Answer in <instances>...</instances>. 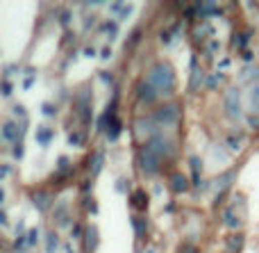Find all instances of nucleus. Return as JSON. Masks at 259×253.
Masks as SVG:
<instances>
[{"instance_id": "nucleus-1", "label": "nucleus", "mask_w": 259, "mask_h": 253, "mask_svg": "<svg viewBox=\"0 0 259 253\" xmlns=\"http://www.w3.org/2000/svg\"><path fill=\"white\" fill-rule=\"evenodd\" d=\"M146 80L155 87L159 96H170L175 91V71L168 62H157L155 66L148 71Z\"/></svg>"}, {"instance_id": "nucleus-2", "label": "nucleus", "mask_w": 259, "mask_h": 253, "mask_svg": "<svg viewBox=\"0 0 259 253\" xmlns=\"http://www.w3.org/2000/svg\"><path fill=\"white\" fill-rule=\"evenodd\" d=\"M180 117H182V112H180V105L178 103H166V105H159L150 119L159 128H175L180 123Z\"/></svg>"}, {"instance_id": "nucleus-3", "label": "nucleus", "mask_w": 259, "mask_h": 253, "mask_svg": "<svg viewBox=\"0 0 259 253\" xmlns=\"http://www.w3.org/2000/svg\"><path fill=\"white\" fill-rule=\"evenodd\" d=\"M223 110L230 119H234V121L243 117L241 91H239V87H228V91H225V96H223Z\"/></svg>"}, {"instance_id": "nucleus-4", "label": "nucleus", "mask_w": 259, "mask_h": 253, "mask_svg": "<svg viewBox=\"0 0 259 253\" xmlns=\"http://www.w3.org/2000/svg\"><path fill=\"white\" fill-rule=\"evenodd\" d=\"M137 160H139V169H141L143 173H148V176H152V173H157L161 169V158L152 153L148 146H143V149L139 151Z\"/></svg>"}, {"instance_id": "nucleus-5", "label": "nucleus", "mask_w": 259, "mask_h": 253, "mask_svg": "<svg viewBox=\"0 0 259 253\" xmlns=\"http://www.w3.org/2000/svg\"><path fill=\"white\" fill-rule=\"evenodd\" d=\"M148 149L152 151L155 155H159L161 160L164 158H170V155L175 153V146H173V141L168 139V137H164V135H157V137H152L150 141H148Z\"/></svg>"}, {"instance_id": "nucleus-6", "label": "nucleus", "mask_w": 259, "mask_h": 253, "mask_svg": "<svg viewBox=\"0 0 259 253\" xmlns=\"http://www.w3.org/2000/svg\"><path fill=\"white\" fill-rule=\"evenodd\" d=\"M157 123L152 119H139L134 123V135H137L139 141H150L152 137H157V130H155Z\"/></svg>"}, {"instance_id": "nucleus-7", "label": "nucleus", "mask_w": 259, "mask_h": 253, "mask_svg": "<svg viewBox=\"0 0 259 253\" xmlns=\"http://www.w3.org/2000/svg\"><path fill=\"white\" fill-rule=\"evenodd\" d=\"M91 100H94V96H91L89 89H82L80 94H77V114H80V119L84 121V126L91 123Z\"/></svg>"}, {"instance_id": "nucleus-8", "label": "nucleus", "mask_w": 259, "mask_h": 253, "mask_svg": "<svg viewBox=\"0 0 259 253\" xmlns=\"http://www.w3.org/2000/svg\"><path fill=\"white\" fill-rule=\"evenodd\" d=\"M23 128L25 123H14V121H5L3 128H0V139L7 141V144H14V141H21V135H23Z\"/></svg>"}, {"instance_id": "nucleus-9", "label": "nucleus", "mask_w": 259, "mask_h": 253, "mask_svg": "<svg viewBox=\"0 0 259 253\" xmlns=\"http://www.w3.org/2000/svg\"><path fill=\"white\" fill-rule=\"evenodd\" d=\"M234 178H237V171H234V169H232V171H228V173H223V176L216 178L214 185H211V192H214V196H219V199H221V194H223V192L228 190L230 185H232Z\"/></svg>"}, {"instance_id": "nucleus-10", "label": "nucleus", "mask_w": 259, "mask_h": 253, "mask_svg": "<svg viewBox=\"0 0 259 253\" xmlns=\"http://www.w3.org/2000/svg\"><path fill=\"white\" fill-rule=\"evenodd\" d=\"M239 82H241V85H248V87L257 85L259 82V66H243L241 73H239Z\"/></svg>"}, {"instance_id": "nucleus-11", "label": "nucleus", "mask_w": 259, "mask_h": 253, "mask_svg": "<svg viewBox=\"0 0 259 253\" xmlns=\"http://www.w3.org/2000/svg\"><path fill=\"white\" fill-rule=\"evenodd\" d=\"M137 96H139V100H146V103H152V100H157V98H159V94H157V89H155V87H152L148 80H143L141 85H139Z\"/></svg>"}, {"instance_id": "nucleus-12", "label": "nucleus", "mask_w": 259, "mask_h": 253, "mask_svg": "<svg viewBox=\"0 0 259 253\" xmlns=\"http://www.w3.org/2000/svg\"><path fill=\"white\" fill-rule=\"evenodd\" d=\"M209 158H211V167H223V164L230 162V155L223 146H211Z\"/></svg>"}, {"instance_id": "nucleus-13", "label": "nucleus", "mask_w": 259, "mask_h": 253, "mask_svg": "<svg viewBox=\"0 0 259 253\" xmlns=\"http://www.w3.org/2000/svg\"><path fill=\"white\" fill-rule=\"evenodd\" d=\"M34 137H36V144H39L41 149H46V146H48L50 141H53L55 130H53V128H48V126H36Z\"/></svg>"}, {"instance_id": "nucleus-14", "label": "nucleus", "mask_w": 259, "mask_h": 253, "mask_svg": "<svg viewBox=\"0 0 259 253\" xmlns=\"http://www.w3.org/2000/svg\"><path fill=\"white\" fill-rule=\"evenodd\" d=\"M202 82V68L198 66V59L191 57V80H189V89H198V85Z\"/></svg>"}, {"instance_id": "nucleus-15", "label": "nucleus", "mask_w": 259, "mask_h": 253, "mask_svg": "<svg viewBox=\"0 0 259 253\" xmlns=\"http://www.w3.org/2000/svg\"><path fill=\"white\" fill-rule=\"evenodd\" d=\"M170 187H173L175 194H182V192L189 190V180L184 173H175V176H170Z\"/></svg>"}, {"instance_id": "nucleus-16", "label": "nucleus", "mask_w": 259, "mask_h": 253, "mask_svg": "<svg viewBox=\"0 0 259 253\" xmlns=\"http://www.w3.org/2000/svg\"><path fill=\"white\" fill-rule=\"evenodd\" d=\"M196 12L200 14V16H221V7L214 3H200L196 5Z\"/></svg>"}, {"instance_id": "nucleus-17", "label": "nucleus", "mask_w": 259, "mask_h": 253, "mask_svg": "<svg viewBox=\"0 0 259 253\" xmlns=\"http://www.w3.org/2000/svg\"><path fill=\"white\" fill-rule=\"evenodd\" d=\"M130 203H132V208H137V210H146L148 208V194L143 190H137L132 196H130Z\"/></svg>"}, {"instance_id": "nucleus-18", "label": "nucleus", "mask_w": 259, "mask_h": 253, "mask_svg": "<svg viewBox=\"0 0 259 253\" xmlns=\"http://www.w3.org/2000/svg\"><path fill=\"white\" fill-rule=\"evenodd\" d=\"M248 105H250L252 114H259V82L248 87Z\"/></svg>"}, {"instance_id": "nucleus-19", "label": "nucleus", "mask_w": 259, "mask_h": 253, "mask_svg": "<svg viewBox=\"0 0 259 253\" xmlns=\"http://www.w3.org/2000/svg\"><path fill=\"white\" fill-rule=\"evenodd\" d=\"M118 135H121V121L112 117V119H109V123H107V137H109V141H116Z\"/></svg>"}, {"instance_id": "nucleus-20", "label": "nucleus", "mask_w": 259, "mask_h": 253, "mask_svg": "<svg viewBox=\"0 0 259 253\" xmlns=\"http://www.w3.org/2000/svg\"><path fill=\"white\" fill-rule=\"evenodd\" d=\"M109 12L116 14L118 18H127L130 12H132V7H130V5H123V3H112L109 5Z\"/></svg>"}, {"instance_id": "nucleus-21", "label": "nucleus", "mask_w": 259, "mask_h": 253, "mask_svg": "<svg viewBox=\"0 0 259 253\" xmlns=\"http://www.w3.org/2000/svg\"><path fill=\"white\" fill-rule=\"evenodd\" d=\"M243 246V235L241 233H237V235H232L228 240V253H239Z\"/></svg>"}, {"instance_id": "nucleus-22", "label": "nucleus", "mask_w": 259, "mask_h": 253, "mask_svg": "<svg viewBox=\"0 0 259 253\" xmlns=\"http://www.w3.org/2000/svg\"><path fill=\"white\" fill-rule=\"evenodd\" d=\"M32 203H34L39 210H46L50 203V196L44 194V192H34V194H32Z\"/></svg>"}, {"instance_id": "nucleus-23", "label": "nucleus", "mask_w": 259, "mask_h": 253, "mask_svg": "<svg viewBox=\"0 0 259 253\" xmlns=\"http://www.w3.org/2000/svg\"><path fill=\"white\" fill-rule=\"evenodd\" d=\"M96 246H98V228L91 226V228H87V249L94 251Z\"/></svg>"}, {"instance_id": "nucleus-24", "label": "nucleus", "mask_w": 259, "mask_h": 253, "mask_svg": "<svg viewBox=\"0 0 259 253\" xmlns=\"http://www.w3.org/2000/svg\"><path fill=\"white\" fill-rule=\"evenodd\" d=\"M132 226H134V233H137V237H143L148 231V224L143 217H132Z\"/></svg>"}, {"instance_id": "nucleus-25", "label": "nucleus", "mask_w": 259, "mask_h": 253, "mask_svg": "<svg viewBox=\"0 0 259 253\" xmlns=\"http://www.w3.org/2000/svg\"><path fill=\"white\" fill-rule=\"evenodd\" d=\"M57 246H59L57 233H48V235H46V253H55L57 251Z\"/></svg>"}, {"instance_id": "nucleus-26", "label": "nucleus", "mask_w": 259, "mask_h": 253, "mask_svg": "<svg viewBox=\"0 0 259 253\" xmlns=\"http://www.w3.org/2000/svg\"><path fill=\"white\" fill-rule=\"evenodd\" d=\"M209 34H214V25H209V23H202V25H198L196 27V39H205V37H209Z\"/></svg>"}, {"instance_id": "nucleus-27", "label": "nucleus", "mask_w": 259, "mask_h": 253, "mask_svg": "<svg viewBox=\"0 0 259 253\" xmlns=\"http://www.w3.org/2000/svg\"><path fill=\"white\" fill-rule=\"evenodd\" d=\"M189 162H191L193 176H196V180H193V183H196V185H200V178H198V176H200V171H202V162H200V158H196V155H193V158L189 160Z\"/></svg>"}, {"instance_id": "nucleus-28", "label": "nucleus", "mask_w": 259, "mask_h": 253, "mask_svg": "<svg viewBox=\"0 0 259 253\" xmlns=\"http://www.w3.org/2000/svg\"><path fill=\"white\" fill-rule=\"evenodd\" d=\"M103 32L109 37V41H114V39H116V34H118L116 23H105V25H103Z\"/></svg>"}, {"instance_id": "nucleus-29", "label": "nucleus", "mask_w": 259, "mask_h": 253, "mask_svg": "<svg viewBox=\"0 0 259 253\" xmlns=\"http://www.w3.org/2000/svg\"><path fill=\"white\" fill-rule=\"evenodd\" d=\"M103 160H105V155H103V153H96V158H94V167H91V176H98V173H100V169H103Z\"/></svg>"}, {"instance_id": "nucleus-30", "label": "nucleus", "mask_w": 259, "mask_h": 253, "mask_svg": "<svg viewBox=\"0 0 259 253\" xmlns=\"http://www.w3.org/2000/svg\"><path fill=\"white\" fill-rule=\"evenodd\" d=\"M68 144L71 146H82L84 144V137H82L80 132H71V135H68Z\"/></svg>"}, {"instance_id": "nucleus-31", "label": "nucleus", "mask_w": 259, "mask_h": 253, "mask_svg": "<svg viewBox=\"0 0 259 253\" xmlns=\"http://www.w3.org/2000/svg\"><path fill=\"white\" fill-rule=\"evenodd\" d=\"M228 146H230V149H232V151H241V137H234V135H230L228 137Z\"/></svg>"}, {"instance_id": "nucleus-32", "label": "nucleus", "mask_w": 259, "mask_h": 253, "mask_svg": "<svg viewBox=\"0 0 259 253\" xmlns=\"http://www.w3.org/2000/svg\"><path fill=\"white\" fill-rule=\"evenodd\" d=\"M36 242H39V228H32L27 231V246H34Z\"/></svg>"}, {"instance_id": "nucleus-33", "label": "nucleus", "mask_w": 259, "mask_h": 253, "mask_svg": "<svg viewBox=\"0 0 259 253\" xmlns=\"http://www.w3.org/2000/svg\"><path fill=\"white\" fill-rule=\"evenodd\" d=\"M221 80H223V76H221V73L219 71H216V73H211V76L209 78H207V87H209V89H214V87L216 85H219V82Z\"/></svg>"}, {"instance_id": "nucleus-34", "label": "nucleus", "mask_w": 259, "mask_h": 253, "mask_svg": "<svg viewBox=\"0 0 259 253\" xmlns=\"http://www.w3.org/2000/svg\"><path fill=\"white\" fill-rule=\"evenodd\" d=\"M41 110H44L46 117H55V112H57V107H55L53 103H44V107H41Z\"/></svg>"}, {"instance_id": "nucleus-35", "label": "nucleus", "mask_w": 259, "mask_h": 253, "mask_svg": "<svg viewBox=\"0 0 259 253\" xmlns=\"http://www.w3.org/2000/svg\"><path fill=\"white\" fill-rule=\"evenodd\" d=\"M246 121H248V126H250V128H255V130H259V117H255V114H250V117H248Z\"/></svg>"}, {"instance_id": "nucleus-36", "label": "nucleus", "mask_w": 259, "mask_h": 253, "mask_svg": "<svg viewBox=\"0 0 259 253\" xmlns=\"http://www.w3.org/2000/svg\"><path fill=\"white\" fill-rule=\"evenodd\" d=\"M9 94H12V82L3 80V96H9Z\"/></svg>"}, {"instance_id": "nucleus-37", "label": "nucleus", "mask_w": 259, "mask_h": 253, "mask_svg": "<svg viewBox=\"0 0 259 253\" xmlns=\"http://www.w3.org/2000/svg\"><path fill=\"white\" fill-rule=\"evenodd\" d=\"M100 57H103V59H109V57H112V48H109V46L100 48Z\"/></svg>"}, {"instance_id": "nucleus-38", "label": "nucleus", "mask_w": 259, "mask_h": 253, "mask_svg": "<svg viewBox=\"0 0 259 253\" xmlns=\"http://www.w3.org/2000/svg\"><path fill=\"white\" fill-rule=\"evenodd\" d=\"M14 158H23V144H21V141H18V144L16 146H14Z\"/></svg>"}, {"instance_id": "nucleus-39", "label": "nucleus", "mask_w": 259, "mask_h": 253, "mask_svg": "<svg viewBox=\"0 0 259 253\" xmlns=\"http://www.w3.org/2000/svg\"><path fill=\"white\" fill-rule=\"evenodd\" d=\"M207 48H209V53H216V50H221V41H209V46H207Z\"/></svg>"}, {"instance_id": "nucleus-40", "label": "nucleus", "mask_w": 259, "mask_h": 253, "mask_svg": "<svg viewBox=\"0 0 259 253\" xmlns=\"http://www.w3.org/2000/svg\"><path fill=\"white\" fill-rule=\"evenodd\" d=\"M14 114H21L23 119H25V110H23V105L18 103V105H14Z\"/></svg>"}, {"instance_id": "nucleus-41", "label": "nucleus", "mask_w": 259, "mask_h": 253, "mask_svg": "<svg viewBox=\"0 0 259 253\" xmlns=\"http://www.w3.org/2000/svg\"><path fill=\"white\" fill-rule=\"evenodd\" d=\"M84 55H87V57H96V55H98V53H96V48H91V46H87V48H84Z\"/></svg>"}, {"instance_id": "nucleus-42", "label": "nucleus", "mask_w": 259, "mask_h": 253, "mask_svg": "<svg viewBox=\"0 0 259 253\" xmlns=\"http://www.w3.org/2000/svg\"><path fill=\"white\" fill-rule=\"evenodd\" d=\"M32 82H34V78H25V80H23V89H30Z\"/></svg>"}, {"instance_id": "nucleus-43", "label": "nucleus", "mask_w": 259, "mask_h": 253, "mask_svg": "<svg viewBox=\"0 0 259 253\" xmlns=\"http://www.w3.org/2000/svg\"><path fill=\"white\" fill-rule=\"evenodd\" d=\"M80 231H82V228H80V226H77V224H75V226H73V233H71V235H73V237H80V235H82Z\"/></svg>"}, {"instance_id": "nucleus-44", "label": "nucleus", "mask_w": 259, "mask_h": 253, "mask_svg": "<svg viewBox=\"0 0 259 253\" xmlns=\"http://www.w3.org/2000/svg\"><path fill=\"white\" fill-rule=\"evenodd\" d=\"M225 66H230V59H228V57L221 59V64H219V68H225Z\"/></svg>"}, {"instance_id": "nucleus-45", "label": "nucleus", "mask_w": 259, "mask_h": 253, "mask_svg": "<svg viewBox=\"0 0 259 253\" xmlns=\"http://www.w3.org/2000/svg\"><path fill=\"white\" fill-rule=\"evenodd\" d=\"M100 78H103L105 82H112V76H107V73H100Z\"/></svg>"}, {"instance_id": "nucleus-46", "label": "nucleus", "mask_w": 259, "mask_h": 253, "mask_svg": "<svg viewBox=\"0 0 259 253\" xmlns=\"http://www.w3.org/2000/svg\"><path fill=\"white\" fill-rule=\"evenodd\" d=\"M116 190H125V180H118L116 183Z\"/></svg>"}, {"instance_id": "nucleus-47", "label": "nucleus", "mask_w": 259, "mask_h": 253, "mask_svg": "<svg viewBox=\"0 0 259 253\" xmlns=\"http://www.w3.org/2000/svg\"><path fill=\"white\" fill-rule=\"evenodd\" d=\"M184 251H187V253H196V246H184Z\"/></svg>"}, {"instance_id": "nucleus-48", "label": "nucleus", "mask_w": 259, "mask_h": 253, "mask_svg": "<svg viewBox=\"0 0 259 253\" xmlns=\"http://www.w3.org/2000/svg\"><path fill=\"white\" fill-rule=\"evenodd\" d=\"M143 253H157V251L152 249V246H148V249H143Z\"/></svg>"}]
</instances>
